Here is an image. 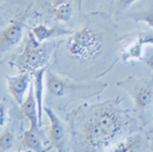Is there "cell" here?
<instances>
[{
    "instance_id": "ac0fdd59",
    "label": "cell",
    "mask_w": 153,
    "mask_h": 152,
    "mask_svg": "<svg viewBox=\"0 0 153 152\" xmlns=\"http://www.w3.org/2000/svg\"><path fill=\"white\" fill-rule=\"evenodd\" d=\"M8 118V107L4 101H0V128L4 127Z\"/></svg>"
},
{
    "instance_id": "9c48e42d",
    "label": "cell",
    "mask_w": 153,
    "mask_h": 152,
    "mask_svg": "<svg viewBox=\"0 0 153 152\" xmlns=\"http://www.w3.org/2000/svg\"><path fill=\"white\" fill-rule=\"evenodd\" d=\"M21 107V112L30 122V127H36V128H41L39 125V115H38V104H37V98L34 94V89L31 86L27 95L23 103L19 105Z\"/></svg>"
},
{
    "instance_id": "44dd1931",
    "label": "cell",
    "mask_w": 153,
    "mask_h": 152,
    "mask_svg": "<svg viewBox=\"0 0 153 152\" xmlns=\"http://www.w3.org/2000/svg\"><path fill=\"white\" fill-rule=\"evenodd\" d=\"M1 1H2V0H0V4H1Z\"/></svg>"
},
{
    "instance_id": "30bf717a",
    "label": "cell",
    "mask_w": 153,
    "mask_h": 152,
    "mask_svg": "<svg viewBox=\"0 0 153 152\" xmlns=\"http://www.w3.org/2000/svg\"><path fill=\"white\" fill-rule=\"evenodd\" d=\"M146 46L143 36L140 34L134 38L129 44L122 49L121 57L122 61L129 62V61H140L144 56V47Z\"/></svg>"
},
{
    "instance_id": "2e32d148",
    "label": "cell",
    "mask_w": 153,
    "mask_h": 152,
    "mask_svg": "<svg viewBox=\"0 0 153 152\" xmlns=\"http://www.w3.org/2000/svg\"><path fill=\"white\" fill-rule=\"evenodd\" d=\"M14 141H15L14 130L6 129L5 132H2L0 134V150H2V151L10 150L14 145Z\"/></svg>"
},
{
    "instance_id": "7a4b0ae2",
    "label": "cell",
    "mask_w": 153,
    "mask_h": 152,
    "mask_svg": "<svg viewBox=\"0 0 153 152\" xmlns=\"http://www.w3.org/2000/svg\"><path fill=\"white\" fill-rule=\"evenodd\" d=\"M102 38L91 28L85 26L70 34L66 44L68 53L72 58L91 61L102 51Z\"/></svg>"
},
{
    "instance_id": "52a82bcc",
    "label": "cell",
    "mask_w": 153,
    "mask_h": 152,
    "mask_svg": "<svg viewBox=\"0 0 153 152\" xmlns=\"http://www.w3.org/2000/svg\"><path fill=\"white\" fill-rule=\"evenodd\" d=\"M45 83L49 94L53 97H63V96L70 94L73 90L82 88L81 85H78L70 80L63 79L53 72H48L47 77L45 78Z\"/></svg>"
},
{
    "instance_id": "277c9868",
    "label": "cell",
    "mask_w": 153,
    "mask_h": 152,
    "mask_svg": "<svg viewBox=\"0 0 153 152\" xmlns=\"http://www.w3.org/2000/svg\"><path fill=\"white\" fill-rule=\"evenodd\" d=\"M24 32V23L19 19H14L0 31V57L13 49L21 42Z\"/></svg>"
},
{
    "instance_id": "6da1fadb",
    "label": "cell",
    "mask_w": 153,
    "mask_h": 152,
    "mask_svg": "<svg viewBox=\"0 0 153 152\" xmlns=\"http://www.w3.org/2000/svg\"><path fill=\"white\" fill-rule=\"evenodd\" d=\"M125 126L126 120L120 111L112 107H102L85 125L83 141L90 150H105L114 144Z\"/></svg>"
},
{
    "instance_id": "5bb4252c",
    "label": "cell",
    "mask_w": 153,
    "mask_h": 152,
    "mask_svg": "<svg viewBox=\"0 0 153 152\" xmlns=\"http://www.w3.org/2000/svg\"><path fill=\"white\" fill-rule=\"evenodd\" d=\"M133 98L136 110L143 112L153 101V88L150 85H140L135 88Z\"/></svg>"
},
{
    "instance_id": "ffe728a7",
    "label": "cell",
    "mask_w": 153,
    "mask_h": 152,
    "mask_svg": "<svg viewBox=\"0 0 153 152\" xmlns=\"http://www.w3.org/2000/svg\"><path fill=\"white\" fill-rule=\"evenodd\" d=\"M136 1L137 0H118L117 1V7H118V9H126Z\"/></svg>"
},
{
    "instance_id": "8992f818",
    "label": "cell",
    "mask_w": 153,
    "mask_h": 152,
    "mask_svg": "<svg viewBox=\"0 0 153 152\" xmlns=\"http://www.w3.org/2000/svg\"><path fill=\"white\" fill-rule=\"evenodd\" d=\"M44 112L48 117V120L51 124L49 127V141L54 149L57 151H64L65 146V139H66V133H65V127H64L62 120L58 118V115L51 108L44 107Z\"/></svg>"
},
{
    "instance_id": "8fae6325",
    "label": "cell",
    "mask_w": 153,
    "mask_h": 152,
    "mask_svg": "<svg viewBox=\"0 0 153 152\" xmlns=\"http://www.w3.org/2000/svg\"><path fill=\"white\" fill-rule=\"evenodd\" d=\"M45 73L46 68L39 69L34 71L33 75V89L37 98L38 104V115H39V125L42 126V112H44V90H45Z\"/></svg>"
},
{
    "instance_id": "e0dca14e",
    "label": "cell",
    "mask_w": 153,
    "mask_h": 152,
    "mask_svg": "<svg viewBox=\"0 0 153 152\" xmlns=\"http://www.w3.org/2000/svg\"><path fill=\"white\" fill-rule=\"evenodd\" d=\"M131 19L136 22H143L153 29V7L149 8L146 10H142V12L133 14Z\"/></svg>"
},
{
    "instance_id": "d6986e66",
    "label": "cell",
    "mask_w": 153,
    "mask_h": 152,
    "mask_svg": "<svg viewBox=\"0 0 153 152\" xmlns=\"http://www.w3.org/2000/svg\"><path fill=\"white\" fill-rule=\"evenodd\" d=\"M142 60L144 61V63L146 64L147 68H150L151 70H153V49L150 51H147L146 54L143 56Z\"/></svg>"
},
{
    "instance_id": "7c38bea8",
    "label": "cell",
    "mask_w": 153,
    "mask_h": 152,
    "mask_svg": "<svg viewBox=\"0 0 153 152\" xmlns=\"http://www.w3.org/2000/svg\"><path fill=\"white\" fill-rule=\"evenodd\" d=\"M49 12L59 22H69L73 15V6L69 0H51Z\"/></svg>"
},
{
    "instance_id": "4fadbf2b",
    "label": "cell",
    "mask_w": 153,
    "mask_h": 152,
    "mask_svg": "<svg viewBox=\"0 0 153 152\" xmlns=\"http://www.w3.org/2000/svg\"><path fill=\"white\" fill-rule=\"evenodd\" d=\"M22 145L25 150L31 151H45L42 145V139H41V132L40 128L36 127H29L23 133Z\"/></svg>"
},
{
    "instance_id": "5b68a950",
    "label": "cell",
    "mask_w": 153,
    "mask_h": 152,
    "mask_svg": "<svg viewBox=\"0 0 153 152\" xmlns=\"http://www.w3.org/2000/svg\"><path fill=\"white\" fill-rule=\"evenodd\" d=\"M33 75L31 72H19L16 76H7V88L16 104L21 105L25 100L32 85Z\"/></svg>"
},
{
    "instance_id": "9a60e30c",
    "label": "cell",
    "mask_w": 153,
    "mask_h": 152,
    "mask_svg": "<svg viewBox=\"0 0 153 152\" xmlns=\"http://www.w3.org/2000/svg\"><path fill=\"white\" fill-rule=\"evenodd\" d=\"M140 148V139L138 136H129L114 143L112 151L114 152H130L136 151Z\"/></svg>"
},
{
    "instance_id": "3957f363",
    "label": "cell",
    "mask_w": 153,
    "mask_h": 152,
    "mask_svg": "<svg viewBox=\"0 0 153 152\" xmlns=\"http://www.w3.org/2000/svg\"><path fill=\"white\" fill-rule=\"evenodd\" d=\"M49 58V47L45 42H39L30 32L25 39L23 51L14 60L10 61V65L15 66L19 72H31L46 68Z\"/></svg>"
},
{
    "instance_id": "ba28073f",
    "label": "cell",
    "mask_w": 153,
    "mask_h": 152,
    "mask_svg": "<svg viewBox=\"0 0 153 152\" xmlns=\"http://www.w3.org/2000/svg\"><path fill=\"white\" fill-rule=\"evenodd\" d=\"M32 36L37 39L39 42H46L47 40L62 37V36H70L72 32L69 29H64L61 26H48L45 24H38L33 26L32 30L30 31Z\"/></svg>"
}]
</instances>
